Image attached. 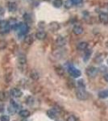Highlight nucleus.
I'll use <instances>...</instances> for the list:
<instances>
[{
	"instance_id": "24",
	"label": "nucleus",
	"mask_w": 108,
	"mask_h": 121,
	"mask_svg": "<svg viewBox=\"0 0 108 121\" xmlns=\"http://www.w3.org/2000/svg\"><path fill=\"white\" fill-rule=\"evenodd\" d=\"M78 87H82V88H85V83H84L83 80H79L78 82Z\"/></svg>"
},
{
	"instance_id": "4",
	"label": "nucleus",
	"mask_w": 108,
	"mask_h": 121,
	"mask_svg": "<svg viewBox=\"0 0 108 121\" xmlns=\"http://www.w3.org/2000/svg\"><path fill=\"white\" fill-rule=\"evenodd\" d=\"M98 73H99V69L96 67H93V66L88 68L86 70V73L90 78H95V76H97Z\"/></svg>"
},
{
	"instance_id": "20",
	"label": "nucleus",
	"mask_w": 108,
	"mask_h": 121,
	"mask_svg": "<svg viewBox=\"0 0 108 121\" xmlns=\"http://www.w3.org/2000/svg\"><path fill=\"white\" fill-rule=\"evenodd\" d=\"M99 98L102 99H106L108 97V91H103L99 93Z\"/></svg>"
},
{
	"instance_id": "9",
	"label": "nucleus",
	"mask_w": 108,
	"mask_h": 121,
	"mask_svg": "<svg viewBox=\"0 0 108 121\" xmlns=\"http://www.w3.org/2000/svg\"><path fill=\"white\" fill-rule=\"evenodd\" d=\"M47 115L50 119L54 120V119H56L57 117V112H56V109H51V110H48L47 112Z\"/></svg>"
},
{
	"instance_id": "18",
	"label": "nucleus",
	"mask_w": 108,
	"mask_h": 121,
	"mask_svg": "<svg viewBox=\"0 0 108 121\" xmlns=\"http://www.w3.org/2000/svg\"><path fill=\"white\" fill-rule=\"evenodd\" d=\"M52 5L56 8H60L63 5V1L62 0H54L53 3H52Z\"/></svg>"
},
{
	"instance_id": "32",
	"label": "nucleus",
	"mask_w": 108,
	"mask_h": 121,
	"mask_svg": "<svg viewBox=\"0 0 108 121\" xmlns=\"http://www.w3.org/2000/svg\"><path fill=\"white\" fill-rule=\"evenodd\" d=\"M104 79H105L106 82H108V73L105 74V76H104Z\"/></svg>"
},
{
	"instance_id": "5",
	"label": "nucleus",
	"mask_w": 108,
	"mask_h": 121,
	"mask_svg": "<svg viewBox=\"0 0 108 121\" xmlns=\"http://www.w3.org/2000/svg\"><path fill=\"white\" fill-rule=\"evenodd\" d=\"M28 30H29L28 25L26 24V23H22V25H21L20 28L19 29V36H21V35L27 34V33L28 32Z\"/></svg>"
},
{
	"instance_id": "27",
	"label": "nucleus",
	"mask_w": 108,
	"mask_h": 121,
	"mask_svg": "<svg viewBox=\"0 0 108 121\" xmlns=\"http://www.w3.org/2000/svg\"><path fill=\"white\" fill-rule=\"evenodd\" d=\"M71 3L73 4H75V5H78V4H81L82 0H70Z\"/></svg>"
},
{
	"instance_id": "31",
	"label": "nucleus",
	"mask_w": 108,
	"mask_h": 121,
	"mask_svg": "<svg viewBox=\"0 0 108 121\" xmlns=\"http://www.w3.org/2000/svg\"><path fill=\"white\" fill-rule=\"evenodd\" d=\"M4 14V8L2 6H0V15Z\"/></svg>"
},
{
	"instance_id": "11",
	"label": "nucleus",
	"mask_w": 108,
	"mask_h": 121,
	"mask_svg": "<svg viewBox=\"0 0 108 121\" xmlns=\"http://www.w3.org/2000/svg\"><path fill=\"white\" fill-rule=\"evenodd\" d=\"M17 8H18V6L15 2H10L8 3V11L10 12H15V11H16Z\"/></svg>"
},
{
	"instance_id": "6",
	"label": "nucleus",
	"mask_w": 108,
	"mask_h": 121,
	"mask_svg": "<svg viewBox=\"0 0 108 121\" xmlns=\"http://www.w3.org/2000/svg\"><path fill=\"white\" fill-rule=\"evenodd\" d=\"M99 20L103 23H105V24L108 23V14H107V13H105V12L100 13L99 15Z\"/></svg>"
},
{
	"instance_id": "29",
	"label": "nucleus",
	"mask_w": 108,
	"mask_h": 121,
	"mask_svg": "<svg viewBox=\"0 0 108 121\" xmlns=\"http://www.w3.org/2000/svg\"><path fill=\"white\" fill-rule=\"evenodd\" d=\"M24 19L26 21H27V22H30V21H32V18H31L30 15H24Z\"/></svg>"
},
{
	"instance_id": "25",
	"label": "nucleus",
	"mask_w": 108,
	"mask_h": 121,
	"mask_svg": "<svg viewBox=\"0 0 108 121\" xmlns=\"http://www.w3.org/2000/svg\"><path fill=\"white\" fill-rule=\"evenodd\" d=\"M1 121H10V117L8 116H3L0 118Z\"/></svg>"
},
{
	"instance_id": "13",
	"label": "nucleus",
	"mask_w": 108,
	"mask_h": 121,
	"mask_svg": "<svg viewBox=\"0 0 108 121\" xmlns=\"http://www.w3.org/2000/svg\"><path fill=\"white\" fill-rule=\"evenodd\" d=\"M73 32L75 35H81L83 33V28H82V26H78V25H77V26H74L73 28Z\"/></svg>"
},
{
	"instance_id": "22",
	"label": "nucleus",
	"mask_w": 108,
	"mask_h": 121,
	"mask_svg": "<svg viewBox=\"0 0 108 121\" xmlns=\"http://www.w3.org/2000/svg\"><path fill=\"white\" fill-rule=\"evenodd\" d=\"M56 72L57 73V74L60 75V76L64 74V69H62V68H60V67H56Z\"/></svg>"
},
{
	"instance_id": "2",
	"label": "nucleus",
	"mask_w": 108,
	"mask_h": 121,
	"mask_svg": "<svg viewBox=\"0 0 108 121\" xmlns=\"http://www.w3.org/2000/svg\"><path fill=\"white\" fill-rule=\"evenodd\" d=\"M76 95L77 98L80 100H86L88 98V95L86 92L85 88H82V87H78L76 91Z\"/></svg>"
},
{
	"instance_id": "26",
	"label": "nucleus",
	"mask_w": 108,
	"mask_h": 121,
	"mask_svg": "<svg viewBox=\"0 0 108 121\" xmlns=\"http://www.w3.org/2000/svg\"><path fill=\"white\" fill-rule=\"evenodd\" d=\"M11 104L12 105V107H14V109H15V110L19 108V105L17 104V103H15V102H14V100H11Z\"/></svg>"
},
{
	"instance_id": "7",
	"label": "nucleus",
	"mask_w": 108,
	"mask_h": 121,
	"mask_svg": "<svg viewBox=\"0 0 108 121\" xmlns=\"http://www.w3.org/2000/svg\"><path fill=\"white\" fill-rule=\"evenodd\" d=\"M11 95H12L13 97H15V98H19V97H21V95H23V93L19 89L14 88L11 91Z\"/></svg>"
},
{
	"instance_id": "21",
	"label": "nucleus",
	"mask_w": 108,
	"mask_h": 121,
	"mask_svg": "<svg viewBox=\"0 0 108 121\" xmlns=\"http://www.w3.org/2000/svg\"><path fill=\"white\" fill-rule=\"evenodd\" d=\"M30 76H31V78H32L33 80H37V79L39 78V75H38V73H37L36 71L32 72V73H31V74H30Z\"/></svg>"
},
{
	"instance_id": "30",
	"label": "nucleus",
	"mask_w": 108,
	"mask_h": 121,
	"mask_svg": "<svg viewBox=\"0 0 108 121\" xmlns=\"http://www.w3.org/2000/svg\"><path fill=\"white\" fill-rule=\"evenodd\" d=\"M71 4H73V3H71V1L69 3V2H66V5H65V7L66 8H69V7H71Z\"/></svg>"
},
{
	"instance_id": "1",
	"label": "nucleus",
	"mask_w": 108,
	"mask_h": 121,
	"mask_svg": "<svg viewBox=\"0 0 108 121\" xmlns=\"http://www.w3.org/2000/svg\"><path fill=\"white\" fill-rule=\"evenodd\" d=\"M11 25L7 20H2L0 21V32L3 34H6L10 32Z\"/></svg>"
},
{
	"instance_id": "14",
	"label": "nucleus",
	"mask_w": 108,
	"mask_h": 121,
	"mask_svg": "<svg viewBox=\"0 0 108 121\" xmlns=\"http://www.w3.org/2000/svg\"><path fill=\"white\" fill-rule=\"evenodd\" d=\"M47 36L46 32H44V31H40V32H37L36 34V37L38 39V40H44Z\"/></svg>"
},
{
	"instance_id": "16",
	"label": "nucleus",
	"mask_w": 108,
	"mask_h": 121,
	"mask_svg": "<svg viewBox=\"0 0 108 121\" xmlns=\"http://www.w3.org/2000/svg\"><path fill=\"white\" fill-rule=\"evenodd\" d=\"M18 61H19V64H21V65H24V64L27 62L26 56L23 55V54H20L18 57Z\"/></svg>"
},
{
	"instance_id": "33",
	"label": "nucleus",
	"mask_w": 108,
	"mask_h": 121,
	"mask_svg": "<svg viewBox=\"0 0 108 121\" xmlns=\"http://www.w3.org/2000/svg\"><path fill=\"white\" fill-rule=\"evenodd\" d=\"M43 1H48V0H43Z\"/></svg>"
},
{
	"instance_id": "15",
	"label": "nucleus",
	"mask_w": 108,
	"mask_h": 121,
	"mask_svg": "<svg viewBox=\"0 0 108 121\" xmlns=\"http://www.w3.org/2000/svg\"><path fill=\"white\" fill-rule=\"evenodd\" d=\"M88 47V43L86 42H81L78 44V50H86Z\"/></svg>"
},
{
	"instance_id": "3",
	"label": "nucleus",
	"mask_w": 108,
	"mask_h": 121,
	"mask_svg": "<svg viewBox=\"0 0 108 121\" xmlns=\"http://www.w3.org/2000/svg\"><path fill=\"white\" fill-rule=\"evenodd\" d=\"M68 72H69V73L70 74V76H72V77L74 78H79L80 76H81V74H82L81 71H80L79 69H77V68L73 67V66H70V67H69Z\"/></svg>"
},
{
	"instance_id": "8",
	"label": "nucleus",
	"mask_w": 108,
	"mask_h": 121,
	"mask_svg": "<svg viewBox=\"0 0 108 121\" xmlns=\"http://www.w3.org/2000/svg\"><path fill=\"white\" fill-rule=\"evenodd\" d=\"M56 44L57 46H60V47H62L64 46L65 44H66V40L65 39V37H63V36H59L57 38H56Z\"/></svg>"
},
{
	"instance_id": "34",
	"label": "nucleus",
	"mask_w": 108,
	"mask_h": 121,
	"mask_svg": "<svg viewBox=\"0 0 108 121\" xmlns=\"http://www.w3.org/2000/svg\"><path fill=\"white\" fill-rule=\"evenodd\" d=\"M107 65H108V60H107Z\"/></svg>"
},
{
	"instance_id": "12",
	"label": "nucleus",
	"mask_w": 108,
	"mask_h": 121,
	"mask_svg": "<svg viewBox=\"0 0 108 121\" xmlns=\"http://www.w3.org/2000/svg\"><path fill=\"white\" fill-rule=\"evenodd\" d=\"M33 41H34V37H33V35L30 34V35H27L24 37V43L28 45H31L32 44Z\"/></svg>"
},
{
	"instance_id": "28",
	"label": "nucleus",
	"mask_w": 108,
	"mask_h": 121,
	"mask_svg": "<svg viewBox=\"0 0 108 121\" xmlns=\"http://www.w3.org/2000/svg\"><path fill=\"white\" fill-rule=\"evenodd\" d=\"M67 121H77V118L74 116H69L68 117Z\"/></svg>"
},
{
	"instance_id": "17",
	"label": "nucleus",
	"mask_w": 108,
	"mask_h": 121,
	"mask_svg": "<svg viewBox=\"0 0 108 121\" xmlns=\"http://www.w3.org/2000/svg\"><path fill=\"white\" fill-rule=\"evenodd\" d=\"M19 115L23 118H27L30 116V112H28L27 110H22L19 112Z\"/></svg>"
},
{
	"instance_id": "19",
	"label": "nucleus",
	"mask_w": 108,
	"mask_h": 121,
	"mask_svg": "<svg viewBox=\"0 0 108 121\" xmlns=\"http://www.w3.org/2000/svg\"><path fill=\"white\" fill-rule=\"evenodd\" d=\"M91 54H92V51H91V50H90V49L87 50V51L86 52V53H85V56H84V61H85V62L87 61V60L90 59Z\"/></svg>"
},
{
	"instance_id": "23",
	"label": "nucleus",
	"mask_w": 108,
	"mask_h": 121,
	"mask_svg": "<svg viewBox=\"0 0 108 121\" xmlns=\"http://www.w3.org/2000/svg\"><path fill=\"white\" fill-rule=\"evenodd\" d=\"M6 99V93L4 91H0V101H3Z\"/></svg>"
},
{
	"instance_id": "10",
	"label": "nucleus",
	"mask_w": 108,
	"mask_h": 121,
	"mask_svg": "<svg viewBox=\"0 0 108 121\" xmlns=\"http://www.w3.org/2000/svg\"><path fill=\"white\" fill-rule=\"evenodd\" d=\"M49 29L52 32H56L60 29V24L57 22H52L49 23Z\"/></svg>"
}]
</instances>
